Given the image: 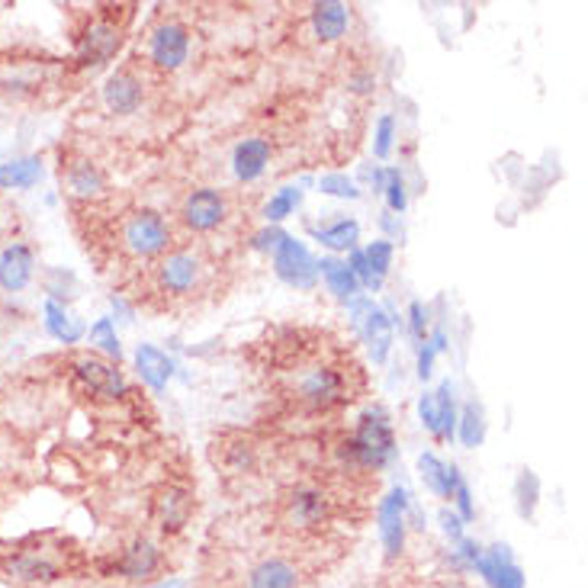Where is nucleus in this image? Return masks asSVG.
<instances>
[{"mask_svg":"<svg viewBox=\"0 0 588 588\" xmlns=\"http://www.w3.org/2000/svg\"><path fill=\"white\" fill-rule=\"evenodd\" d=\"M476 569L492 588H524V573L515 566L508 547H492V554H483Z\"/></svg>","mask_w":588,"mask_h":588,"instance_id":"obj_21","label":"nucleus"},{"mask_svg":"<svg viewBox=\"0 0 588 588\" xmlns=\"http://www.w3.org/2000/svg\"><path fill=\"white\" fill-rule=\"evenodd\" d=\"M33 271H35V258L30 244L17 242V244H7V248L0 251V290H7V293H20V290H27L30 280H33Z\"/></svg>","mask_w":588,"mask_h":588,"instance_id":"obj_18","label":"nucleus"},{"mask_svg":"<svg viewBox=\"0 0 588 588\" xmlns=\"http://www.w3.org/2000/svg\"><path fill=\"white\" fill-rule=\"evenodd\" d=\"M190 33L180 23H161L148 35V62L158 71H177L187 62Z\"/></svg>","mask_w":588,"mask_h":588,"instance_id":"obj_9","label":"nucleus"},{"mask_svg":"<svg viewBox=\"0 0 588 588\" xmlns=\"http://www.w3.org/2000/svg\"><path fill=\"white\" fill-rule=\"evenodd\" d=\"M438 409H441V428H438V438L441 441H453V431H456V406H453V396H450V382H444L438 392Z\"/></svg>","mask_w":588,"mask_h":588,"instance_id":"obj_32","label":"nucleus"},{"mask_svg":"<svg viewBox=\"0 0 588 588\" xmlns=\"http://www.w3.org/2000/svg\"><path fill=\"white\" fill-rule=\"evenodd\" d=\"M283 239H286V232H280V229H267V232L254 235V248H258V251H271V248H277Z\"/></svg>","mask_w":588,"mask_h":588,"instance_id":"obj_43","label":"nucleus"},{"mask_svg":"<svg viewBox=\"0 0 588 588\" xmlns=\"http://www.w3.org/2000/svg\"><path fill=\"white\" fill-rule=\"evenodd\" d=\"M193 508H197V502L187 485L168 483L155 495V521L165 534H180L193 518Z\"/></svg>","mask_w":588,"mask_h":588,"instance_id":"obj_12","label":"nucleus"},{"mask_svg":"<svg viewBox=\"0 0 588 588\" xmlns=\"http://www.w3.org/2000/svg\"><path fill=\"white\" fill-rule=\"evenodd\" d=\"M312 30L322 42H335L342 39L347 30V7L345 3H335V0H325V3H315L312 7Z\"/></svg>","mask_w":588,"mask_h":588,"instance_id":"obj_24","label":"nucleus"},{"mask_svg":"<svg viewBox=\"0 0 588 588\" xmlns=\"http://www.w3.org/2000/svg\"><path fill=\"white\" fill-rule=\"evenodd\" d=\"M318 271H322V277L328 283V290L338 296V300H354V293H357V277L350 274V267L342 264V261H335V258H325L322 264H315Z\"/></svg>","mask_w":588,"mask_h":588,"instance_id":"obj_28","label":"nucleus"},{"mask_svg":"<svg viewBox=\"0 0 588 588\" xmlns=\"http://www.w3.org/2000/svg\"><path fill=\"white\" fill-rule=\"evenodd\" d=\"M364 261H367V267H370V274L380 280L386 277V271H389V264H392V244L389 242H374L367 251H364Z\"/></svg>","mask_w":588,"mask_h":588,"instance_id":"obj_34","label":"nucleus"},{"mask_svg":"<svg viewBox=\"0 0 588 588\" xmlns=\"http://www.w3.org/2000/svg\"><path fill=\"white\" fill-rule=\"evenodd\" d=\"M39 180H42V161L33 155L0 165V190H30Z\"/></svg>","mask_w":588,"mask_h":588,"instance_id":"obj_27","label":"nucleus"},{"mask_svg":"<svg viewBox=\"0 0 588 588\" xmlns=\"http://www.w3.org/2000/svg\"><path fill=\"white\" fill-rule=\"evenodd\" d=\"M354 328L364 335V342L370 347L374 360L382 364L386 354H389V345H392V325L389 318L382 315V309H377L374 303H354Z\"/></svg>","mask_w":588,"mask_h":588,"instance_id":"obj_15","label":"nucleus"},{"mask_svg":"<svg viewBox=\"0 0 588 588\" xmlns=\"http://www.w3.org/2000/svg\"><path fill=\"white\" fill-rule=\"evenodd\" d=\"M374 87V74H360V77H354V91L357 94H367Z\"/></svg>","mask_w":588,"mask_h":588,"instance_id":"obj_45","label":"nucleus"},{"mask_svg":"<svg viewBox=\"0 0 588 588\" xmlns=\"http://www.w3.org/2000/svg\"><path fill=\"white\" fill-rule=\"evenodd\" d=\"M396 453V438L386 421V412L370 409L357 421V431L338 444V460L347 466V473H377Z\"/></svg>","mask_w":588,"mask_h":588,"instance_id":"obj_3","label":"nucleus"},{"mask_svg":"<svg viewBox=\"0 0 588 588\" xmlns=\"http://www.w3.org/2000/svg\"><path fill=\"white\" fill-rule=\"evenodd\" d=\"M119 42H123V33H119V27H113L109 20L91 23V27L84 30V35H81V42H77V65H81V69L106 65V62L116 55Z\"/></svg>","mask_w":588,"mask_h":588,"instance_id":"obj_13","label":"nucleus"},{"mask_svg":"<svg viewBox=\"0 0 588 588\" xmlns=\"http://www.w3.org/2000/svg\"><path fill=\"white\" fill-rule=\"evenodd\" d=\"M409 318H412V335H416V342H424V328H428L424 306H421V303H412V306H409Z\"/></svg>","mask_w":588,"mask_h":588,"instance_id":"obj_42","label":"nucleus"},{"mask_svg":"<svg viewBox=\"0 0 588 588\" xmlns=\"http://www.w3.org/2000/svg\"><path fill=\"white\" fill-rule=\"evenodd\" d=\"M322 193H332V197H347V200H357V190H354V183L347 180L345 174H328V177H322Z\"/></svg>","mask_w":588,"mask_h":588,"instance_id":"obj_38","label":"nucleus"},{"mask_svg":"<svg viewBox=\"0 0 588 588\" xmlns=\"http://www.w3.org/2000/svg\"><path fill=\"white\" fill-rule=\"evenodd\" d=\"M406 505L409 498L402 489H392L380 502V537L389 559H396L406 547Z\"/></svg>","mask_w":588,"mask_h":588,"instance_id":"obj_16","label":"nucleus"},{"mask_svg":"<svg viewBox=\"0 0 588 588\" xmlns=\"http://www.w3.org/2000/svg\"><path fill=\"white\" fill-rule=\"evenodd\" d=\"M418 412H421V424L438 438V428H441V409H438V399L434 392H424L421 402H418Z\"/></svg>","mask_w":588,"mask_h":588,"instance_id":"obj_37","label":"nucleus"},{"mask_svg":"<svg viewBox=\"0 0 588 588\" xmlns=\"http://www.w3.org/2000/svg\"><path fill=\"white\" fill-rule=\"evenodd\" d=\"M434 354H438V350H434L431 345L421 350V360H418V377H421V380H428V377H431V360H434Z\"/></svg>","mask_w":588,"mask_h":588,"instance_id":"obj_44","label":"nucleus"},{"mask_svg":"<svg viewBox=\"0 0 588 588\" xmlns=\"http://www.w3.org/2000/svg\"><path fill=\"white\" fill-rule=\"evenodd\" d=\"M537 498H540V483L531 470H521L518 483H515V502H518L521 518H534L537 512Z\"/></svg>","mask_w":588,"mask_h":588,"instance_id":"obj_29","label":"nucleus"},{"mask_svg":"<svg viewBox=\"0 0 588 588\" xmlns=\"http://www.w3.org/2000/svg\"><path fill=\"white\" fill-rule=\"evenodd\" d=\"M244 588H300V569L286 556H267L248 569Z\"/></svg>","mask_w":588,"mask_h":588,"instance_id":"obj_19","label":"nucleus"},{"mask_svg":"<svg viewBox=\"0 0 588 588\" xmlns=\"http://www.w3.org/2000/svg\"><path fill=\"white\" fill-rule=\"evenodd\" d=\"M357 235H360V229H357V222H338V225H332V229H322L318 232V242L328 244L332 251H347V248H354L357 242Z\"/></svg>","mask_w":588,"mask_h":588,"instance_id":"obj_31","label":"nucleus"},{"mask_svg":"<svg viewBox=\"0 0 588 588\" xmlns=\"http://www.w3.org/2000/svg\"><path fill=\"white\" fill-rule=\"evenodd\" d=\"M91 345H97L104 354L109 357H123V347H119V338H116V328H113V322L109 318H101L94 328H91Z\"/></svg>","mask_w":588,"mask_h":588,"instance_id":"obj_33","label":"nucleus"},{"mask_svg":"<svg viewBox=\"0 0 588 588\" xmlns=\"http://www.w3.org/2000/svg\"><path fill=\"white\" fill-rule=\"evenodd\" d=\"M453 498H456V505H460V521H473V498H470V485L463 483V480H456V489H453Z\"/></svg>","mask_w":588,"mask_h":588,"instance_id":"obj_40","label":"nucleus"},{"mask_svg":"<svg viewBox=\"0 0 588 588\" xmlns=\"http://www.w3.org/2000/svg\"><path fill=\"white\" fill-rule=\"evenodd\" d=\"M145 97V84L133 69H119L116 74H109L104 84V104L109 113L116 116H129L141 106Z\"/></svg>","mask_w":588,"mask_h":588,"instance_id":"obj_17","label":"nucleus"},{"mask_svg":"<svg viewBox=\"0 0 588 588\" xmlns=\"http://www.w3.org/2000/svg\"><path fill=\"white\" fill-rule=\"evenodd\" d=\"M254 453H258V450H254V441L244 438V434H222V438L216 441V450H212L216 463H219L225 473H232V476L251 473Z\"/></svg>","mask_w":588,"mask_h":588,"instance_id":"obj_20","label":"nucleus"},{"mask_svg":"<svg viewBox=\"0 0 588 588\" xmlns=\"http://www.w3.org/2000/svg\"><path fill=\"white\" fill-rule=\"evenodd\" d=\"M382 190H386V200H389V209L402 212L406 209V183L399 171H386V180H382Z\"/></svg>","mask_w":588,"mask_h":588,"instance_id":"obj_36","label":"nucleus"},{"mask_svg":"<svg viewBox=\"0 0 588 588\" xmlns=\"http://www.w3.org/2000/svg\"><path fill=\"white\" fill-rule=\"evenodd\" d=\"M267 165H271V141L267 139H244L242 145L235 148V155H232L235 177L244 180V183L258 180L261 174L267 171Z\"/></svg>","mask_w":588,"mask_h":588,"instance_id":"obj_22","label":"nucleus"},{"mask_svg":"<svg viewBox=\"0 0 588 588\" xmlns=\"http://www.w3.org/2000/svg\"><path fill=\"white\" fill-rule=\"evenodd\" d=\"M392 129H396L392 116H382L380 126H377V141H374L377 158H386V155H389V148H392Z\"/></svg>","mask_w":588,"mask_h":588,"instance_id":"obj_39","label":"nucleus"},{"mask_svg":"<svg viewBox=\"0 0 588 588\" xmlns=\"http://www.w3.org/2000/svg\"><path fill=\"white\" fill-rule=\"evenodd\" d=\"M271 382L286 406L312 416L345 409L367 386L350 350L309 332H293L274 345Z\"/></svg>","mask_w":588,"mask_h":588,"instance_id":"obj_1","label":"nucleus"},{"mask_svg":"<svg viewBox=\"0 0 588 588\" xmlns=\"http://www.w3.org/2000/svg\"><path fill=\"white\" fill-rule=\"evenodd\" d=\"M71 370H74L77 386H81L84 392H91V396H101V399H119V396H126L123 374H119L116 367L104 364V360H97V357H77V360L71 364Z\"/></svg>","mask_w":588,"mask_h":588,"instance_id":"obj_11","label":"nucleus"},{"mask_svg":"<svg viewBox=\"0 0 588 588\" xmlns=\"http://www.w3.org/2000/svg\"><path fill=\"white\" fill-rule=\"evenodd\" d=\"M274 271H277V277L283 283L300 286V290H312L315 277H318V267H315L312 254L306 251V244H300L290 235L274 248Z\"/></svg>","mask_w":588,"mask_h":588,"instance_id":"obj_10","label":"nucleus"},{"mask_svg":"<svg viewBox=\"0 0 588 588\" xmlns=\"http://www.w3.org/2000/svg\"><path fill=\"white\" fill-rule=\"evenodd\" d=\"M62 183L74 200H94L104 193V174L84 155H65L62 158Z\"/></svg>","mask_w":588,"mask_h":588,"instance_id":"obj_14","label":"nucleus"},{"mask_svg":"<svg viewBox=\"0 0 588 588\" xmlns=\"http://www.w3.org/2000/svg\"><path fill=\"white\" fill-rule=\"evenodd\" d=\"M136 367H139L141 380L148 382L151 389H165L174 374L171 357L161 354L158 347L151 345H141L139 350H136Z\"/></svg>","mask_w":588,"mask_h":588,"instance_id":"obj_26","label":"nucleus"},{"mask_svg":"<svg viewBox=\"0 0 588 588\" xmlns=\"http://www.w3.org/2000/svg\"><path fill=\"white\" fill-rule=\"evenodd\" d=\"M296 203H300V190H296V187H283L277 197L264 207V216H267L271 222H280V219H286V216L296 209Z\"/></svg>","mask_w":588,"mask_h":588,"instance_id":"obj_35","label":"nucleus"},{"mask_svg":"<svg viewBox=\"0 0 588 588\" xmlns=\"http://www.w3.org/2000/svg\"><path fill=\"white\" fill-rule=\"evenodd\" d=\"M418 470H421V480L424 485L441 495V498H453V489H456V466H448L444 460H438L434 453H421L418 456Z\"/></svg>","mask_w":588,"mask_h":588,"instance_id":"obj_25","label":"nucleus"},{"mask_svg":"<svg viewBox=\"0 0 588 588\" xmlns=\"http://www.w3.org/2000/svg\"><path fill=\"white\" fill-rule=\"evenodd\" d=\"M342 495L332 485L318 483H300L293 489H286L280 495V524L293 534H312L322 531L335 508H338Z\"/></svg>","mask_w":588,"mask_h":588,"instance_id":"obj_5","label":"nucleus"},{"mask_svg":"<svg viewBox=\"0 0 588 588\" xmlns=\"http://www.w3.org/2000/svg\"><path fill=\"white\" fill-rule=\"evenodd\" d=\"M148 588H183L180 579H165V582H158V586H148Z\"/></svg>","mask_w":588,"mask_h":588,"instance_id":"obj_46","label":"nucleus"},{"mask_svg":"<svg viewBox=\"0 0 588 588\" xmlns=\"http://www.w3.org/2000/svg\"><path fill=\"white\" fill-rule=\"evenodd\" d=\"M209 274H212V261H207L203 251L171 248L168 254L151 261L145 274V293L161 300V306H180L207 290Z\"/></svg>","mask_w":588,"mask_h":588,"instance_id":"obj_2","label":"nucleus"},{"mask_svg":"<svg viewBox=\"0 0 588 588\" xmlns=\"http://www.w3.org/2000/svg\"><path fill=\"white\" fill-rule=\"evenodd\" d=\"M225 216H229L225 197H222L219 190H212V187H200V190H193V193L183 200V207H180V225H183V232H190V235H209V232L222 229Z\"/></svg>","mask_w":588,"mask_h":588,"instance_id":"obj_7","label":"nucleus"},{"mask_svg":"<svg viewBox=\"0 0 588 588\" xmlns=\"http://www.w3.org/2000/svg\"><path fill=\"white\" fill-rule=\"evenodd\" d=\"M42 315H45V328H49V335H52L55 342H62V345H77V342H81L84 325H81V318H77L65 303L45 300Z\"/></svg>","mask_w":588,"mask_h":588,"instance_id":"obj_23","label":"nucleus"},{"mask_svg":"<svg viewBox=\"0 0 588 588\" xmlns=\"http://www.w3.org/2000/svg\"><path fill=\"white\" fill-rule=\"evenodd\" d=\"M113 242L133 261H158L174 248V229L155 209H133L119 216L113 229Z\"/></svg>","mask_w":588,"mask_h":588,"instance_id":"obj_4","label":"nucleus"},{"mask_svg":"<svg viewBox=\"0 0 588 588\" xmlns=\"http://www.w3.org/2000/svg\"><path fill=\"white\" fill-rule=\"evenodd\" d=\"M441 527H444V534H448L450 540H456V544L463 540V521L456 518L453 512H448V508L441 512Z\"/></svg>","mask_w":588,"mask_h":588,"instance_id":"obj_41","label":"nucleus"},{"mask_svg":"<svg viewBox=\"0 0 588 588\" xmlns=\"http://www.w3.org/2000/svg\"><path fill=\"white\" fill-rule=\"evenodd\" d=\"M485 438V421L483 412H480V406H466L463 409V418H460V441L466 444V448H480Z\"/></svg>","mask_w":588,"mask_h":588,"instance_id":"obj_30","label":"nucleus"},{"mask_svg":"<svg viewBox=\"0 0 588 588\" xmlns=\"http://www.w3.org/2000/svg\"><path fill=\"white\" fill-rule=\"evenodd\" d=\"M158 569H161V550L148 537H133L119 554L109 559L106 579L119 576V579H129V582H141V579H151Z\"/></svg>","mask_w":588,"mask_h":588,"instance_id":"obj_8","label":"nucleus"},{"mask_svg":"<svg viewBox=\"0 0 588 588\" xmlns=\"http://www.w3.org/2000/svg\"><path fill=\"white\" fill-rule=\"evenodd\" d=\"M0 569L7 579L20 582V586H49L59 582L65 576L62 563L42 547H23V550H10L0 556Z\"/></svg>","mask_w":588,"mask_h":588,"instance_id":"obj_6","label":"nucleus"}]
</instances>
